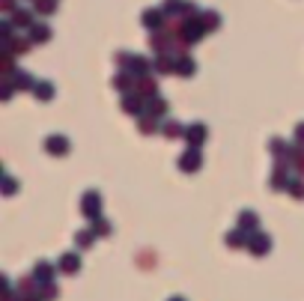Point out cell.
Segmentation results:
<instances>
[{
	"mask_svg": "<svg viewBox=\"0 0 304 301\" xmlns=\"http://www.w3.org/2000/svg\"><path fill=\"white\" fill-rule=\"evenodd\" d=\"M60 266H63V272H78V257L75 254H66Z\"/></svg>",
	"mask_w": 304,
	"mask_h": 301,
	"instance_id": "obj_2",
	"label": "cell"
},
{
	"mask_svg": "<svg viewBox=\"0 0 304 301\" xmlns=\"http://www.w3.org/2000/svg\"><path fill=\"white\" fill-rule=\"evenodd\" d=\"M33 275H36V281H39V284H45V281L51 284V278H54V266H48V263H39Z\"/></svg>",
	"mask_w": 304,
	"mask_h": 301,
	"instance_id": "obj_1",
	"label": "cell"
},
{
	"mask_svg": "<svg viewBox=\"0 0 304 301\" xmlns=\"http://www.w3.org/2000/svg\"><path fill=\"white\" fill-rule=\"evenodd\" d=\"M30 301H45V299H30Z\"/></svg>",
	"mask_w": 304,
	"mask_h": 301,
	"instance_id": "obj_4",
	"label": "cell"
},
{
	"mask_svg": "<svg viewBox=\"0 0 304 301\" xmlns=\"http://www.w3.org/2000/svg\"><path fill=\"white\" fill-rule=\"evenodd\" d=\"M173 301H182V299H173Z\"/></svg>",
	"mask_w": 304,
	"mask_h": 301,
	"instance_id": "obj_5",
	"label": "cell"
},
{
	"mask_svg": "<svg viewBox=\"0 0 304 301\" xmlns=\"http://www.w3.org/2000/svg\"><path fill=\"white\" fill-rule=\"evenodd\" d=\"M251 248H254V254H266V251H269V239H260V236H257V239L251 242Z\"/></svg>",
	"mask_w": 304,
	"mask_h": 301,
	"instance_id": "obj_3",
	"label": "cell"
}]
</instances>
